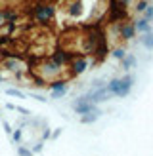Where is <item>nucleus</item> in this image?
I'll return each instance as SVG.
<instances>
[{
  "label": "nucleus",
  "mask_w": 153,
  "mask_h": 156,
  "mask_svg": "<svg viewBox=\"0 0 153 156\" xmlns=\"http://www.w3.org/2000/svg\"><path fill=\"white\" fill-rule=\"evenodd\" d=\"M145 21H153V6L149 8V10H145Z\"/></svg>",
  "instance_id": "obj_14"
},
{
  "label": "nucleus",
  "mask_w": 153,
  "mask_h": 156,
  "mask_svg": "<svg viewBox=\"0 0 153 156\" xmlns=\"http://www.w3.org/2000/svg\"><path fill=\"white\" fill-rule=\"evenodd\" d=\"M96 118H98L96 114H92V116H84V118H82V122H84V124H88V122H94Z\"/></svg>",
  "instance_id": "obj_16"
},
{
  "label": "nucleus",
  "mask_w": 153,
  "mask_h": 156,
  "mask_svg": "<svg viewBox=\"0 0 153 156\" xmlns=\"http://www.w3.org/2000/svg\"><path fill=\"white\" fill-rule=\"evenodd\" d=\"M31 13H33L38 21H50L54 17V8L50 4H38L31 10Z\"/></svg>",
  "instance_id": "obj_1"
},
{
  "label": "nucleus",
  "mask_w": 153,
  "mask_h": 156,
  "mask_svg": "<svg viewBox=\"0 0 153 156\" xmlns=\"http://www.w3.org/2000/svg\"><path fill=\"white\" fill-rule=\"evenodd\" d=\"M134 63H136V57H134V55H126L125 59H122V69H125V71H128V69H132Z\"/></svg>",
  "instance_id": "obj_9"
},
{
  "label": "nucleus",
  "mask_w": 153,
  "mask_h": 156,
  "mask_svg": "<svg viewBox=\"0 0 153 156\" xmlns=\"http://www.w3.org/2000/svg\"><path fill=\"white\" fill-rule=\"evenodd\" d=\"M69 61H73V55H71V53H67V51H63V50H56V51L52 53V63L58 65V67L69 63Z\"/></svg>",
  "instance_id": "obj_2"
},
{
  "label": "nucleus",
  "mask_w": 153,
  "mask_h": 156,
  "mask_svg": "<svg viewBox=\"0 0 153 156\" xmlns=\"http://www.w3.org/2000/svg\"><path fill=\"white\" fill-rule=\"evenodd\" d=\"M119 33H121V36H122V38H126V40H130V38H134V34H136V29H134V25H132V23H122V25H121V29H119Z\"/></svg>",
  "instance_id": "obj_5"
},
{
  "label": "nucleus",
  "mask_w": 153,
  "mask_h": 156,
  "mask_svg": "<svg viewBox=\"0 0 153 156\" xmlns=\"http://www.w3.org/2000/svg\"><path fill=\"white\" fill-rule=\"evenodd\" d=\"M134 29L138 30V33H149V23L145 19H140L138 23H134Z\"/></svg>",
  "instance_id": "obj_8"
},
{
  "label": "nucleus",
  "mask_w": 153,
  "mask_h": 156,
  "mask_svg": "<svg viewBox=\"0 0 153 156\" xmlns=\"http://www.w3.org/2000/svg\"><path fill=\"white\" fill-rule=\"evenodd\" d=\"M86 59H82V57H79V59H75L73 61V73L75 74H80V73H84L86 71Z\"/></svg>",
  "instance_id": "obj_7"
},
{
  "label": "nucleus",
  "mask_w": 153,
  "mask_h": 156,
  "mask_svg": "<svg viewBox=\"0 0 153 156\" xmlns=\"http://www.w3.org/2000/svg\"><path fill=\"white\" fill-rule=\"evenodd\" d=\"M50 88H52V95L54 97H61V95H65V93H67L65 82H52Z\"/></svg>",
  "instance_id": "obj_6"
},
{
  "label": "nucleus",
  "mask_w": 153,
  "mask_h": 156,
  "mask_svg": "<svg viewBox=\"0 0 153 156\" xmlns=\"http://www.w3.org/2000/svg\"><path fill=\"white\" fill-rule=\"evenodd\" d=\"M132 82H134L132 76H125V78H122V80H121V90L117 91V97H125V95H128L130 88H132Z\"/></svg>",
  "instance_id": "obj_4"
},
{
  "label": "nucleus",
  "mask_w": 153,
  "mask_h": 156,
  "mask_svg": "<svg viewBox=\"0 0 153 156\" xmlns=\"http://www.w3.org/2000/svg\"><path fill=\"white\" fill-rule=\"evenodd\" d=\"M13 139H15V141H19V139H21V131H19V129L13 131Z\"/></svg>",
  "instance_id": "obj_18"
},
{
  "label": "nucleus",
  "mask_w": 153,
  "mask_h": 156,
  "mask_svg": "<svg viewBox=\"0 0 153 156\" xmlns=\"http://www.w3.org/2000/svg\"><path fill=\"white\" fill-rule=\"evenodd\" d=\"M113 55L117 57V59H125V57H126V51L122 50V48H117V50L113 51Z\"/></svg>",
  "instance_id": "obj_11"
},
{
  "label": "nucleus",
  "mask_w": 153,
  "mask_h": 156,
  "mask_svg": "<svg viewBox=\"0 0 153 156\" xmlns=\"http://www.w3.org/2000/svg\"><path fill=\"white\" fill-rule=\"evenodd\" d=\"M79 12H80V4H79V2L73 4V6H71V10H69V13H71V15H76Z\"/></svg>",
  "instance_id": "obj_13"
},
{
  "label": "nucleus",
  "mask_w": 153,
  "mask_h": 156,
  "mask_svg": "<svg viewBox=\"0 0 153 156\" xmlns=\"http://www.w3.org/2000/svg\"><path fill=\"white\" fill-rule=\"evenodd\" d=\"M142 42H144L145 48H153V34H145V36L142 38Z\"/></svg>",
  "instance_id": "obj_10"
},
{
  "label": "nucleus",
  "mask_w": 153,
  "mask_h": 156,
  "mask_svg": "<svg viewBox=\"0 0 153 156\" xmlns=\"http://www.w3.org/2000/svg\"><path fill=\"white\" fill-rule=\"evenodd\" d=\"M19 156H31V151H27V149H19Z\"/></svg>",
  "instance_id": "obj_17"
},
{
  "label": "nucleus",
  "mask_w": 153,
  "mask_h": 156,
  "mask_svg": "<svg viewBox=\"0 0 153 156\" xmlns=\"http://www.w3.org/2000/svg\"><path fill=\"white\" fill-rule=\"evenodd\" d=\"M8 95H15V97H23V93H21V91H17V90H13V88H10V90H8Z\"/></svg>",
  "instance_id": "obj_15"
},
{
  "label": "nucleus",
  "mask_w": 153,
  "mask_h": 156,
  "mask_svg": "<svg viewBox=\"0 0 153 156\" xmlns=\"http://www.w3.org/2000/svg\"><path fill=\"white\" fill-rule=\"evenodd\" d=\"M75 111H76V114L94 112V103H88L84 97H80V99H76V103H75Z\"/></svg>",
  "instance_id": "obj_3"
},
{
  "label": "nucleus",
  "mask_w": 153,
  "mask_h": 156,
  "mask_svg": "<svg viewBox=\"0 0 153 156\" xmlns=\"http://www.w3.org/2000/svg\"><path fill=\"white\" fill-rule=\"evenodd\" d=\"M147 10V2L145 0H140V2L136 4V12H145Z\"/></svg>",
  "instance_id": "obj_12"
}]
</instances>
